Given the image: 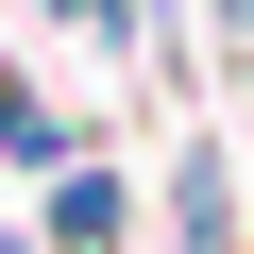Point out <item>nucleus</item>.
<instances>
[{"label":"nucleus","mask_w":254,"mask_h":254,"mask_svg":"<svg viewBox=\"0 0 254 254\" xmlns=\"http://www.w3.org/2000/svg\"><path fill=\"white\" fill-rule=\"evenodd\" d=\"M51 254H119V187H85V170H68V203H51Z\"/></svg>","instance_id":"nucleus-1"}]
</instances>
